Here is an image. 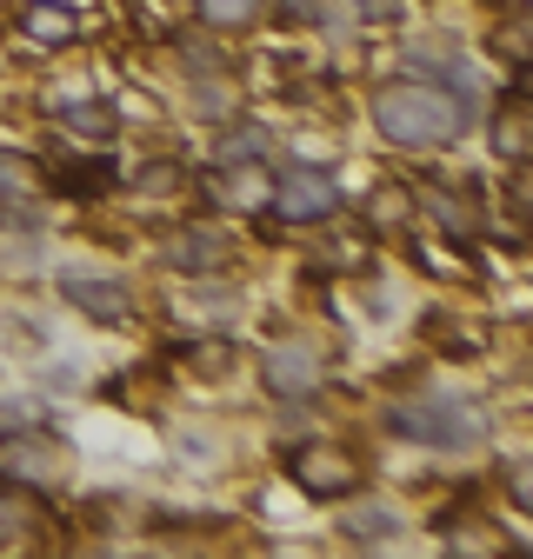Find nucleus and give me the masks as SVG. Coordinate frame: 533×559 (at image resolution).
<instances>
[{
  "mask_svg": "<svg viewBox=\"0 0 533 559\" xmlns=\"http://www.w3.org/2000/svg\"><path fill=\"white\" fill-rule=\"evenodd\" d=\"M374 127L393 147H447L453 133H466V100L427 81H393L374 94Z\"/></svg>",
  "mask_w": 533,
  "mask_h": 559,
  "instance_id": "obj_1",
  "label": "nucleus"
},
{
  "mask_svg": "<svg viewBox=\"0 0 533 559\" xmlns=\"http://www.w3.org/2000/svg\"><path fill=\"white\" fill-rule=\"evenodd\" d=\"M387 433L434 447V453H460V447H481L487 440V413L474 400H400L387 413Z\"/></svg>",
  "mask_w": 533,
  "mask_h": 559,
  "instance_id": "obj_2",
  "label": "nucleus"
},
{
  "mask_svg": "<svg viewBox=\"0 0 533 559\" xmlns=\"http://www.w3.org/2000/svg\"><path fill=\"white\" fill-rule=\"evenodd\" d=\"M266 206H274V221H327L341 206V187H333L327 167H287L266 187Z\"/></svg>",
  "mask_w": 533,
  "mask_h": 559,
  "instance_id": "obj_3",
  "label": "nucleus"
},
{
  "mask_svg": "<svg viewBox=\"0 0 533 559\" xmlns=\"http://www.w3.org/2000/svg\"><path fill=\"white\" fill-rule=\"evenodd\" d=\"M287 473H294L300 493H313V500H341V493L360 486V466L341 447H300V453H287Z\"/></svg>",
  "mask_w": 533,
  "mask_h": 559,
  "instance_id": "obj_4",
  "label": "nucleus"
},
{
  "mask_svg": "<svg viewBox=\"0 0 533 559\" xmlns=\"http://www.w3.org/2000/svg\"><path fill=\"white\" fill-rule=\"evenodd\" d=\"M260 380H266V393H274V400H307V393H320L327 367H320V354H313V346H300V340H281V346H266Z\"/></svg>",
  "mask_w": 533,
  "mask_h": 559,
  "instance_id": "obj_5",
  "label": "nucleus"
},
{
  "mask_svg": "<svg viewBox=\"0 0 533 559\" xmlns=\"http://www.w3.org/2000/svg\"><path fill=\"white\" fill-rule=\"evenodd\" d=\"M60 300L74 307V313H87V320H127V287L120 280H94V273H60Z\"/></svg>",
  "mask_w": 533,
  "mask_h": 559,
  "instance_id": "obj_6",
  "label": "nucleus"
},
{
  "mask_svg": "<svg viewBox=\"0 0 533 559\" xmlns=\"http://www.w3.org/2000/svg\"><path fill=\"white\" fill-rule=\"evenodd\" d=\"M227 260V234L221 227H180V234H167V266L174 273H214Z\"/></svg>",
  "mask_w": 533,
  "mask_h": 559,
  "instance_id": "obj_7",
  "label": "nucleus"
},
{
  "mask_svg": "<svg viewBox=\"0 0 533 559\" xmlns=\"http://www.w3.org/2000/svg\"><path fill=\"white\" fill-rule=\"evenodd\" d=\"M0 466H8L14 479H34V486H47V479H60L67 453H60L54 440H34V433H8V453H0Z\"/></svg>",
  "mask_w": 533,
  "mask_h": 559,
  "instance_id": "obj_8",
  "label": "nucleus"
},
{
  "mask_svg": "<svg viewBox=\"0 0 533 559\" xmlns=\"http://www.w3.org/2000/svg\"><path fill=\"white\" fill-rule=\"evenodd\" d=\"M208 193H214V206H266V187H260L253 160H221Z\"/></svg>",
  "mask_w": 533,
  "mask_h": 559,
  "instance_id": "obj_9",
  "label": "nucleus"
},
{
  "mask_svg": "<svg viewBox=\"0 0 533 559\" xmlns=\"http://www.w3.org/2000/svg\"><path fill=\"white\" fill-rule=\"evenodd\" d=\"M494 147H500V160H526V94L513 87L507 94V107H500V120H494Z\"/></svg>",
  "mask_w": 533,
  "mask_h": 559,
  "instance_id": "obj_10",
  "label": "nucleus"
},
{
  "mask_svg": "<svg viewBox=\"0 0 533 559\" xmlns=\"http://www.w3.org/2000/svg\"><path fill=\"white\" fill-rule=\"evenodd\" d=\"M54 180H60V193L94 200V193H107V187H114V160H67Z\"/></svg>",
  "mask_w": 533,
  "mask_h": 559,
  "instance_id": "obj_11",
  "label": "nucleus"
},
{
  "mask_svg": "<svg viewBox=\"0 0 533 559\" xmlns=\"http://www.w3.org/2000/svg\"><path fill=\"white\" fill-rule=\"evenodd\" d=\"M21 21H27V34H34V40H74V14L54 8V0H27Z\"/></svg>",
  "mask_w": 533,
  "mask_h": 559,
  "instance_id": "obj_12",
  "label": "nucleus"
},
{
  "mask_svg": "<svg viewBox=\"0 0 533 559\" xmlns=\"http://www.w3.org/2000/svg\"><path fill=\"white\" fill-rule=\"evenodd\" d=\"M60 127H67V133H81V140H107V133H114V107H100V100L60 107Z\"/></svg>",
  "mask_w": 533,
  "mask_h": 559,
  "instance_id": "obj_13",
  "label": "nucleus"
},
{
  "mask_svg": "<svg viewBox=\"0 0 533 559\" xmlns=\"http://www.w3.org/2000/svg\"><path fill=\"white\" fill-rule=\"evenodd\" d=\"M40 187V167L27 160V154H8L0 147V200H27Z\"/></svg>",
  "mask_w": 533,
  "mask_h": 559,
  "instance_id": "obj_14",
  "label": "nucleus"
},
{
  "mask_svg": "<svg viewBox=\"0 0 533 559\" xmlns=\"http://www.w3.org/2000/svg\"><path fill=\"white\" fill-rule=\"evenodd\" d=\"M193 14L208 27H253L260 21V0H193Z\"/></svg>",
  "mask_w": 533,
  "mask_h": 559,
  "instance_id": "obj_15",
  "label": "nucleus"
},
{
  "mask_svg": "<svg viewBox=\"0 0 533 559\" xmlns=\"http://www.w3.org/2000/svg\"><path fill=\"white\" fill-rule=\"evenodd\" d=\"M260 154H266V133L253 120H234L227 140H221V160H260Z\"/></svg>",
  "mask_w": 533,
  "mask_h": 559,
  "instance_id": "obj_16",
  "label": "nucleus"
},
{
  "mask_svg": "<svg viewBox=\"0 0 533 559\" xmlns=\"http://www.w3.org/2000/svg\"><path fill=\"white\" fill-rule=\"evenodd\" d=\"M27 500H21V486H0V539H21L27 533Z\"/></svg>",
  "mask_w": 533,
  "mask_h": 559,
  "instance_id": "obj_17",
  "label": "nucleus"
},
{
  "mask_svg": "<svg viewBox=\"0 0 533 559\" xmlns=\"http://www.w3.org/2000/svg\"><path fill=\"white\" fill-rule=\"evenodd\" d=\"M40 419H47V413H40L34 400H8V406H0V433H34Z\"/></svg>",
  "mask_w": 533,
  "mask_h": 559,
  "instance_id": "obj_18",
  "label": "nucleus"
},
{
  "mask_svg": "<svg viewBox=\"0 0 533 559\" xmlns=\"http://www.w3.org/2000/svg\"><path fill=\"white\" fill-rule=\"evenodd\" d=\"M133 187H141V193H180V167H174V160H167V167L154 160V167L133 174Z\"/></svg>",
  "mask_w": 533,
  "mask_h": 559,
  "instance_id": "obj_19",
  "label": "nucleus"
},
{
  "mask_svg": "<svg viewBox=\"0 0 533 559\" xmlns=\"http://www.w3.org/2000/svg\"><path fill=\"white\" fill-rule=\"evenodd\" d=\"M347 533H360V539L380 533V539H387V533H400V520H393V513H347Z\"/></svg>",
  "mask_w": 533,
  "mask_h": 559,
  "instance_id": "obj_20",
  "label": "nucleus"
},
{
  "mask_svg": "<svg viewBox=\"0 0 533 559\" xmlns=\"http://www.w3.org/2000/svg\"><path fill=\"white\" fill-rule=\"evenodd\" d=\"M500 53H507L513 67L526 60V21H507V34H500Z\"/></svg>",
  "mask_w": 533,
  "mask_h": 559,
  "instance_id": "obj_21",
  "label": "nucleus"
},
{
  "mask_svg": "<svg viewBox=\"0 0 533 559\" xmlns=\"http://www.w3.org/2000/svg\"><path fill=\"white\" fill-rule=\"evenodd\" d=\"M274 8H281L294 27H313V21H320V14H313V0H274Z\"/></svg>",
  "mask_w": 533,
  "mask_h": 559,
  "instance_id": "obj_22",
  "label": "nucleus"
},
{
  "mask_svg": "<svg viewBox=\"0 0 533 559\" xmlns=\"http://www.w3.org/2000/svg\"><path fill=\"white\" fill-rule=\"evenodd\" d=\"M193 107H200V114H227V107H234V94H227V87H221V94H214V87H200V94H193Z\"/></svg>",
  "mask_w": 533,
  "mask_h": 559,
  "instance_id": "obj_23",
  "label": "nucleus"
},
{
  "mask_svg": "<svg viewBox=\"0 0 533 559\" xmlns=\"http://www.w3.org/2000/svg\"><path fill=\"white\" fill-rule=\"evenodd\" d=\"M360 14H367V21H400L393 0H360Z\"/></svg>",
  "mask_w": 533,
  "mask_h": 559,
  "instance_id": "obj_24",
  "label": "nucleus"
}]
</instances>
